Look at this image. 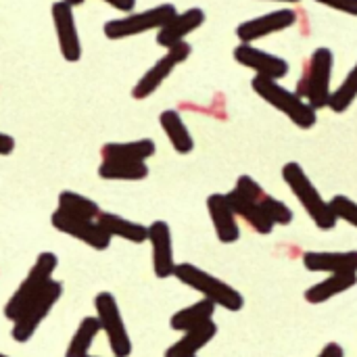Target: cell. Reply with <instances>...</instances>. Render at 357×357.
<instances>
[{
  "label": "cell",
  "instance_id": "603a6c76",
  "mask_svg": "<svg viewBox=\"0 0 357 357\" xmlns=\"http://www.w3.org/2000/svg\"><path fill=\"white\" fill-rule=\"evenodd\" d=\"M157 153V144L151 138H140L132 142H109L100 149L107 161H144Z\"/></svg>",
  "mask_w": 357,
  "mask_h": 357
},
{
  "label": "cell",
  "instance_id": "5b68a950",
  "mask_svg": "<svg viewBox=\"0 0 357 357\" xmlns=\"http://www.w3.org/2000/svg\"><path fill=\"white\" fill-rule=\"evenodd\" d=\"M59 266V257L50 251H44L38 255L36 264L31 266V270L27 272V276L23 278V282L19 284V289L10 295V299L4 305V316L6 320L15 322L23 310L44 291V287L52 280V274Z\"/></svg>",
  "mask_w": 357,
  "mask_h": 357
},
{
  "label": "cell",
  "instance_id": "7a4b0ae2",
  "mask_svg": "<svg viewBox=\"0 0 357 357\" xmlns=\"http://www.w3.org/2000/svg\"><path fill=\"white\" fill-rule=\"evenodd\" d=\"M282 180L295 195V199L301 203L305 213L312 218V222L320 230H335L337 228V213L331 207V201H324L314 182L307 178L305 169L297 161H289L282 167Z\"/></svg>",
  "mask_w": 357,
  "mask_h": 357
},
{
  "label": "cell",
  "instance_id": "8d00e7d4",
  "mask_svg": "<svg viewBox=\"0 0 357 357\" xmlns=\"http://www.w3.org/2000/svg\"><path fill=\"white\" fill-rule=\"evenodd\" d=\"M0 357H8V356H4V354H0Z\"/></svg>",
  "mask_w": 357,
  "mask_h": 357
},
{
  "label": "cell",
  "instance_id": "277c9868",
  "mask_svg": "<svg viewBox=\"0 0 357 357\" xmlns=\"http://www.w3.org/2000/svg\"><path fill=\"white\" fill-rule=\"evenodd\" d=\"M174 276L188 289H192V291L201 293L205 299L213 301L218 307H224L228 312H241L245 307V297L236 289H232L224 280L211 276L209 272H205L192 264H176Z\"/></svg>",
  "mask_w": 357,
  "mask_h": 357
},
{
  "label": "cell",
  "instance_id": "484cf974",
  "mask_svg": "<svg viewBox=\"0 0 357 357\" xmlns=\"http://www.w3.org/2000/svg\"><path fill=\"white\" fill-rule=\"evenodd\" d=\"M149 176V165L144 161H107L98 165V178L111 182H138Z\"/></svg>",
  "mask_w": 357,
  "mask_h": 357
},
{
  "label": "cell",
  "instance_id": "1f68e13d",
  "mask_svg": "<svg viewBox=\"0 0 357 357\" xmlns=\"http://www.w3.org/2000/svg\"><path fill=\"white\" fill-rule=\"evenodd\" d=\"M102 2H107L109 6H113L115 10H121V13H132L134 10V6H136V0H102Z\"/></svg>",
  "mask_w": 357,
  "mask_h": 357
},
{
  "label": "cell",
  "instance_id": "3957f363",
  "mask_svg": "<svg viewBox=\"0 0 357 357\" xmlns=\"http://www.w3.org/2000/svg\"><path fill=\"white\" fill-rule=\"evenodd\" d=\"M333 65L335 56L333 50L326 46H320L312 52L303 75L297 84V94L305 98L316 111L328 107L333 96Z\"/></svg>",
  "mask_w": 357,
  "mask_h": 357
},
{
  "label": "cell",
  "instance_id": "7402d4cb",
  "mask_svg": "<svg viewBox=\"0 0 357 357\" xmlns=\"http://www.w3.org/2000/svg\"><path fill=\"white\" fill-rule=\"evenodd\" d=\"M98 224L107 230L111 238H123L134 245H142L149 241V226H142L138 222H132L128 218H121L117 213L102 211L98 215Z\"/></svg>",
  "mask_w": 357,
  "mask_h": 357
},
{
  "label": "cell",
  "instance_id": "4fadbf2b",
  "mask_svg": "<svg viewBox=\"0 0 357 357\" xmlns=\"http://www.w3.org/2000/svg\"><path fill=\"white\" fill-rule=\"evenodd\" d=\"M297 23V13L293 8H278L272 13H266L261 17L249 19L236 27V36L245 44H253L261 38H268L272 33L284 31Z\"/></svg>",
  "mask_w": 357,
  "mask_h": 357
},
{
  "label": "cell",
  "instance_id": "9a60e30c",
  "mask_svg": "<svg viewBox=\"0 0 357 357\" xmlns=\"http://www.w3.org/2000/svg\"><path fill=\"white\" fill-rule=\"evenodd\" d=\"M149 243L153 249V272L159 280L174 276L176 261H174V243L172 230L167 222L157 220L149 226Z\"/></svg>",
  "mask_w": 357,
  "mask_h": 357
},
{
  "label": "cell",
  "instance_id": "2e32d148",
  "mask_svg": "<svg viewBox=\"0 0 357 357\" xmlns=\"http://www.w3.org/2000/svg\"><path fill=\"white\" fill-rule=\"evenodd\" d=\"M205 23V10L203 8H188L184 13H176L159 31H157V44L165 50L184 42L186 36L197 31Z\"/></svg>",
  "mask_w": 357,
  "mask_h": 357
},
{
  "label": "cell",
  "instance_id": "cb8c5ba5",
  "mask_svg": "<svg viewBox=\"0 0 357 357\" xmlns=\"http://www.w3.org/2000/svg\"><path fill=\"white\" fill-rule=\"evenodd\" d=\"M159 123H161V130L165 132V136H167V140L176 153H180V155L192 153V149H195L192 134H190L188 126L184 123V119L178 111H174V109L163 111L159 115Z\"/></svg>",
  "mask_w": 357,
  "mask_h": 357
},
{
  "label": "cell",
  "instance_id": "d4e9b609",
  "mask_svg": "<svg viewBox=\"0 0 357 357\" xmlns=\"http://www.w3.org/2000/svg\"><path fill=\"white\" fill-rule=\"evenodd\" d=\"M215 307H218V305H215L213 301H209V299L203 297L201 301H197V303H192V305H188V307L176 312V314L172 316V320H169V326H172V331H176V333H186V331H190V328H197V326H201V324L213 320Z\"/></svg>",
  "mask_w": 357,
  "mask_h": 357
},
{
  "label": "cell",
  "instance_id": "7c38bea8",
  "mask_svg": "<svg viewBox=\"0 0 357 357\" xmlns=\"http://www.w3.org/2000/svg\"><path fill=\"white\" fill-rule=\"evenodd\" d=\"M52 21H54L61 56L67 63H77L82 59V40H79L77 25H75L73 6L65 0L54 2L52 4Z\"/></svg>",
  "mask_w": 357,
  "mask_h": 357
},
{
  "label": "cell",
  "instance_id": "f546056e",
  "mask_svg": "<svg viewBox=\"0 0 357 357\" xmlns=\"http://www.w3.org/2000/svg\"><path fill=\"white\" fill-rule=\"evenodd\" d=\"M331 207L337 213L339 220L351 224L354 228H357V203L354 199L345 197V195H337L331 199Z\"/></svg>",
  "mask_w": 357,
  "mask_h": 357
},
{
  "label": "cell",
  "instance_id": "52a82bcc",
  "mask_svg": "<svg viewBox=\"0 0 357 357\" xmlns=\"http://www.w3.org/2000/svg\"><path fill=\"white\" fill-rule=\"evenodd\" d=\"M63 295V284L59 280H50L44 291L23 310V314L13 322V331L10 337L17 343H27L36 331L40 328V324L44 322V318L52 312V307L56 305V301Z\"/></svg>",
  "mask_w": 357,
  "mask_h": 357
},
{
  "label": "cell",
  "instance_id": "83f0119b",
  "mask_svg": "<svg viewBox=\"0 0 357 357\" xmlns=\"http://www.w3.org/2000/svg\"><path fill=\"white\" fill-rule=\"evenodd\" d=\"M98 333H100L98 318H92V316L84 318L79 322V326H77V331H75L67 351H65V357H88V351H90V347H92V343H94Z\"/></svg>",
  "mask_w": 357,
  "mask_h": 357
},
{
  "label": "cell",
  "instance_id": "f1b7e54d",
  "mask_svg": "<svg viewBox=\"0 0 357 357\" xmlns=\"http://www.w3.org/2000/svg\"><path fill=\"white\" fill-rule=\"evenodd\" d=\"M357 98V63L354 65V69L347 73V77L341 82L339 88L333 90V96H331V102H328V109L335 111V113H345Z\"/></svg>",
  "mask_w": 357,
  "mask_h": 357
},
{
  "label": "cell",
  "instance_id": "30bf717a",
  "mask_svg": "<svg viewBox=\"0 0 357 357\" xmlns=\"http://www.w3.org/2000/svg\"><path fill=\"white\" fill-rule=\"evenodd\" d=\"M50 224L61 234H67V236H71V238L88 245L94 251H107L111 247V236L98 224V220L75 218V215H67V213H63V211L56 209L52 213V218H50Z\"/></svg>",
  "mask_w": 357,
  "mask_h": 357
},
{
  "label": "cell",
  "instance_id": "44dd1931",
  "mask_svg": "<svg viewBox=\"0 0 357 357\" xmlns=\"http://www.w3.org/2000/svg\"><path fill=\"white\" fill-rule=\"evenodd\" d=\"M226 199H228L232 211L236 213V218L243 220L257 234H270L274 230V224L264 215V211L253 201H249L245 195H241L238 190L232 188L230 192H226Z\"/></svg>",
  "mask_w": 357,
  "mask_h": 357
},
{
  "label": "cell",
  "instance_id": "d6a6232c",
  "mask_svg": "<svg viewBox=\"0 0 357 357\" xmlns=\"http://www.w3.org/2000/svg\"><path fill=\"white\" fill-rule=\"evenodd\" d=\"M13 151H15V138L8 136V134H4V132H0V155L6 157Z\"/></svg>",
  "mask_w": 357,
  "mask_h": 357
},
{
  "label": "cell",
  "instance_id": "e0dca14e",
  "mask_svg": "<svg viewBox=\"0 0 357 357\" xmlns=\"http://www.w3.org/2000/svg\"><path fill=\"white\" fill-rule=\"evenodd\" d=\"M207 211L209 218L213 222V230L220 243L224 245H232L241 238V226H238V218L232 211L226 195L215 192L211 197H207Z\"/></svg>",
  "mask_w": 357,
  "mask_h": 357
},
{
  "label": "cell",
  "instance_id": "74e56055",
  "mask_svg": "<svg viewBox=\"0 0 357 357\" xmlns=\"http://www.w3.org/2000/svg\"><path fill=\"white\" fill-rule=\"evenodd\" d=\"M88 357H92V356H88Z\"/></svg>",
  "mask_w": 357,
  "mask_h": 357
},
{
  "label": "cell",
  "instance_id": "8992f818",
  "mask_svg": "<svg viewBox=\"0 0 357 357\" xmlns=\"http://www.w3.org/2000/svg\"><path fill=\"white\" fill-rule=\"evenodd\" d=\"M176 6L165 2V4H157L149 10L142 13H128L119 19H109L102 27L105 36L109 40H123V38H134L153 29H161L174 15H176Z\"/></svg>",
  "mask_w": 357,
  "mask_h": 357
},
{
  "label": "cell",
  "instance_id": "ac0fdd59",
  "mask_svg": "<svg viewBox=\"0 0 357 357\" xmlns=\"http://www.w3.org/2000/svg\"><path fill=\"white\" fill-rule=\"evenodd\" d=\"M303 266L310 272H357V251H307Z\"/></svg>",
  "mask_w": 357,
  "mask_h": 357
},
{
  "label": "cell",
  "instance_id": "5bb4252c",
  "mask_svg": "<svg viewBox=\"0 0 357 357\" xmlns=\"http://www.w3.org/2000/svg\"><path fill=\"white\" fill-rule=\"evenodd\" d=\"M234 61L251 71H255V75L261 77H270V79H282L289 73V63L282 56H276L268 50H261L253 44H245L241 42L234 48Z\"/></svg>",
  "mask_w": 357,
  "mask_h": 357
},
{
  "label": "cell",
  "instance_id": "4dcf8cb0",
  "mask_svg": "<svg viewBox=\"0 0 357 357\" xmlns=\"http://www.w3.org/2000/svg\"><path fill=\"white\" fill-rule=\"evenodd\" d=\"M318 4H324L328 8H335L339 13L357 17V0H316Z\"/></svg>",
  "mask_w": 357,
  "mask_h": 357
},
{
  "label": "cell",
  "instance_id": "9c48e42d",
  "mask_svg": "<svg viewBox=\"0 0 357 357\" xmlns=\"http://www.w3.org/2000/svg\"><path fill=\"white\" fill-rule=\"evenodd\" d=\"M190 52H192V46L186 40L172 46V48H167V52L136 82V86L132 88V98L144 100V98L153 96L161 88V84L172 75V71L190 56Z\"/></svg>",
  "mask_w": 357,
  "mask_h": 357
},
{
  "label": "cell",
  "instance_id": "d590c367",
  "mask_svg": "<svg viewBox=\"0 0 357 357\" xmlns=\"http://www.w3.org/2000/svg\"><path fill=\"white\" fill-rule=\"evenodd\" d=\"M65 2H69L71 6H79V4H84L86 0H65Z\"/></svg>",
  "mask_w": 357,
  "mask_h": 357
},
{
  "label": "cell",
  "instance_id": "e575fe53",
  "mask_svg": "<svg viewBox=\"0 0 357 357\" xmlns=\"http://www.w3.org/2000/svg\"><path fill=\"white\" fill-rule=\"evenodd\" d=\"M268 2H284V4H297L301 0H268Z\"/></svg>",
  "mask_w": 357,
  "mask_h": 357
},
{
  "label": "cell",
  "instance_id": "6da1fadb",
  "mask_svg": "<svg viewBox=\"0 0 357 357\" xmlns=\"http://www.w3.org/2000/svg\"><path fill=\"white\" fill-rule=\"evenodd\" d=\"M251 88L259 98H264L270 107H274L284 117H289L297 128L310 130L316 126L318 111L305 98H301L297 92H291L289 88H284L278 79L255 75L251 79Z\"/></svg>",
  "mask_w": 357,
  "mask_h": 357
},
{
  "label": "cell",
  "instance_id": "8fae6325",
  "mask_svg": "<svg viewBox=\"0 0 357 357\" xmlns=\"http://www.w3.org/2000/svg\"><path fill=\"white\" fill-rule=\"evenodd\" d=\"M234 190H238L249 201H253L274 226H289V224H293V218H295L293 209L287 203L274 199L270 192H266V188L257 180H253L251 176H241L236 180Z\"/></svg>",
  "mask_w": 357,
  "mask_h": 357
},
{
  "label": "cell",
  "instance_id": "d6986e66",
  "mask_svg": "<svg viewBox=\"0 0 357 357\" xmlns=\"http://www.w3.org/2000/svg\"><path fill=\"white\" fill-rule=\"evenodd\" d=\"M215 335H218V324L213 320H209L197 328L186 331L180 341H176L172 347H167L163 357H197V354L205 345H209L215 339Z\"/></svg>",
  "mask_w": 357,
  "mask_h": 357
},
{
  "label": "cell",
  "instance_id": "ffe728a7",
  "mask_svg": "<svg viewBox=\"0 0 357 357\" xmlns=\"http://www.w3.org/2000/svg\"><path fill=\"white\" fill-rule=\"evenodd\" d=\"M357 284V272H341V274H331L328 278H324L322 282L310 287L305 291V301L312 305H320L326 303L335 297H339L341 293H347L349 289H354Z\"/></svg>",
  "mask_w": 357,
  "mask_h": 357
},
{
  "label": "cell",
  "instance_id": "836d02e7",
  "mask_svg": "<svg viewBox=\"0 0 357 357\" xmlns=\"http://www.w3.org/2000/svg\"><path fill=\"white\" fill-rule=\"evenodd\" d=\"M318 357H345V349L339 343H328Z\"/></svg>",
  "mask_w": 357,
  "mask_h": 357
},
{
  "label": "cell",
  "instance_id": "ba28073f",
  "mask_svg": "<svg viewBox=\"0 0 357 357\" xmlns=\"http://www.w3.org/2000/svg\"><path fill=\"white\" fill-rule=\"evenodd\" d=\"M94 310H96V318L100 322V331L107 335V341H109L113 356H130L132 354V341H130L126 322L121 318L117 299L111 293H98L94 297Z\"/></svg>",
  "mask_w": 357,
  "mask_h": 357
},
{
  "label": "cell",
  "instance_id": "4316f807",
  "mask_svg": "<svg viewBox=\"0 0 357 357\" xmlns=\"http://www.w3.org/2000/svg\"><path fill=\"white\" fill-rule=\"evenodd\" d=\"M59 211L67 213V215H75V218H86V220H98V215L102 213L98 203L79 195V192H73V190H63L59 195Z\"/></svg>",
  "mask_w": 357,
  "mask_h": 357
}]
</instances>
